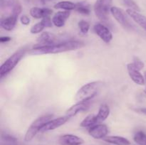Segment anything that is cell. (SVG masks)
Returning a JSON list of instances; mask_svg holds the SVG:
<instances>
[{
	"label": "cell",
	"mask_w": 146,
	"mask_h": 145,
	"mask_svg": "<svg viewBox=\"0 0 146 145\" xmlns=\"http://www.w3.org/2000/svg\"><path fill=\"white\" fill-rule=\"evenodd\" d=\"M133 64L137 68H138L139 71L142 70L144 68V63L141 61L140 58H138V57H134L133 58Z\"/></svg>",
	"instance_id": "83f0119b"
},
{
	"label": "cell",
	"mask_w": 146,
	"mask_h": 145,
	"mask_svg": "<svg viewBox=\"0 0 146 145\" xmlns=\"http://www.w3.org/2000/svg\"><path fill=\"white\" fill-rule=\"evenodd\" d=\"M108 133V128L104 124H98L91 127L88 129V134L90 136L96 139H104L107 136Z\"/></svg>",
	"instance_id": "9c48e42d"
},
{
	"label": "cell",
	"mask_w": 146,
	"mask_h": 145,
	"mask_svg": "<svg viewBox=\"0 0 146 145\" xmlns=\"http://www.w3.org/2000/svg\"><path fill=\"white\" fill-rule=\"evenodd\" d=\"M69 119V117L66 115L64 117H60L56 118V119H52L49 122H47L42 128H41L40 132H46L48 131L54 130V129H57L61 126L64 125L67 121Z\"/></svg>",
	"instance_id": "30bf717a"
},
{
	"label": "cell",
	"mask_w": 146,
	"mask_h": 145,
	"mask_svg": "<svg viewBox=\"0 0 146 145\" xmlns=\"http://www.w3.org/2000/svg\"><path fill=\"white\" fill-rule=\"evenodd\" d=\"M20 21L23 25H29L30 23V18L27 15H22L20 17Z\"/></svg>",
	"instance_id": "f1b7e54d"
},
{
	"label": "cell",
	"mask_w": 146,
	"mask_h": 145,
	"mask_svg": "<svg viewBox=\"0 0 146 145\" xmlns=\"http://www.w3.org/2000/svg\"><path fill=\"white\" fill-rule=\"evenodd\" d=\"M53 118V115L48 114V115H43L40 117L37 118L36 120L32 122L29 127L27 129V132L24 136V140L25 142H31L33 139L36 136V135L40 132L41 128L46 125L48 122L51 120Z\"/></svg>",
	"instance_id": "3957f363"
},
{
	"label": "cell",
	"mask_w": 146,
	"mask_h": 145,
	"mask_svg": "<svg viewBox=\"0 0 146 145\" xmlns=\"http://www.w3.org/2000/svg\"><path fill=\"white\" fill-rule=\"evenodd\" d=\"M71 15L70 11H57L52 17V22L55 26L61 28L66 24V20Z\"/></svg>",
	"instance_id": "5bb4252c"
},
{
	"label": "cell",
	"mask_w": 146,
	"mask_h": 145,
	"mask_svg": "<svg viewBox=\"0 0 146 145\" xmlns=\"http://www.w3.org/2000/svg\"><path fill=\"white\" fill-rule=\"evenodd\" d=\"M84 46V43L77 41H69L63 43H58L52 45L44 46H34L30 51L31 55H45V54H55L59 53L76 51Z\"/></svg>",
	"instance_id": "6da1fadb"
},
{
	"label": "cell",
	"mask_w": 146,
	"mask_h": 145,
	"mask_svg": "<svg viewBox=\"0 0 146 145\" xmlns=\"http://www.w3.org/2000/svg\"><path fill=\"white\" fill-rule=\"evenodd\" d=\"M78 28H79L80 31L83 34H88V31L90 29V24L86 21L84 20H81L78 22Z\"/></svg>",
	"instance_id": "484cf974"
},
{
	"label": "cell",
	"mask_w": 146,
	"mask_h": 145,
	"mask_svg": "<svg viewBox=\"0 0 146 145\" xmlns=\"http://www.w3.org/2000/svg\"><path fill=\"white\" fill-rule=\"evenodd\" d=\"M58 143L61 145H81L84 143V140L76 135L67 134L60 136Z\"/></svg>",
	"instance_id": "8fae6325"
},
{
	"label": "cell",
	"mask_w": 146,
	"mask_h": 145,
	"mask_svg": "<svg viewBox=\"0 0 146 145\" xmlns=\"http://www.w3.org/2000/svg\"><path fill=\"white\" fill-rule=\"evenodd\" d=\"M26 53V50L21 49L16 51L14 53H13L9 58L6 60L5 62L1 65L0 68V77L1 78L9 73L16 66L17 64L19 63L24 56Z\"/></svg>",
	"instance_id": "277c9868"
},
{
	"label": "cell",
	"mask_w": 146,
	"mask_h": 145,
	"mask_svg": "<svg viewBox=\"0 0 146 145\" xmlns=\"http://www.w3.org/2000/svg\"><path fill=\"white\" fill-rule=\"evenodd\" d=\"M11 38L9 36H1L0 38V41L1 43H5V42H8V41H11Z\"/></svg>",
	"instance_id": "f546056e"
},
{
	"label": "cell",
	"mask_w": 146,
	"mask_h": 145,
	"mask_svg": "<svg viewBox=\"0 0 146 145\" xmlns=\"http://www.w3.org/2000/svg\"><path fill=\"white\" fill-rule=\"evenodd\" d=\"M53 11L48 8H39V7H32L30 9L29 14L34 18H44L49 17L52 14Z\"/></svg>",
	"instance_id": "ac0fdd59"
},
{
	"label": "cell",
	"mask_w": 146,
	"mask_h": 145,
	"mask_svg": "<svg viewBox=\"0 0 146 145\" xmlns=\"http://www.w3.org/2000/svg\"><path fill=\"white\" fill-rule=\"evenodd\" d=\"M133 140L138 145H146V134L142 130L138 131L134 134Z\"/></svg>",
	"instance_id": "d4e9b609"
},
{
	"label": "cell",
	"mask_w": 146,
	"mask_h": 145,
	"mask_svg": "<svg viewBox=\"0 0 146 145\" xmlns=\"http://www.w3.org/2000/svg\"><path fill=\"white\" fill-rule=\"evenodd\" d=\"M94 32L106 44H110L113 40V34L109 28L104 24L98 23L94 27Z\"/></svg>",
	"instance_id": "52a82bcc"
},
{
	"label": "cell",
	"mask_w": 146,
	"mask_h": 145,
	"mask_svg": "<svg viewBox=\"0 0 146 145\" xmlns=\"http://www.w3.org/2000/svg\"><path fill=\"white\" fill-rule=\"evenodd\" d=\"M56 37L54 34L49 32H43L37 38L38 44L35 46H44V45H52L56 44Z\"/></svg>",
	"instance_id": "9a60e30c"
},
{
	"label": "cell",
	"mask_w": 146,
	"mask_h": 145,
	"mask_svg": "<svg viewBox=\"0 0 146 145\" xmlns=\"http://www.w3.org/2000/svg\"><path fill=\"white\" fill-rule=\"evenodd\" d=\"M54 25L52 22V19L50 18V17H46V18H42L40 22L34 24L30 29V32L32 34H39L45 28H49Z\"/></svg>",
	"instance_id": "2e32d148"
},
{
	"label": "cell",
	"mask_w": 146,
	"mask_h": 145,
	"mask_svg": "<svg viewBox=\"0 0 146 145\" xmlns=\"http://www.w3.org/2000/svg\"><path fill=\"white\" fill-rule=\"evenodd\" d=\"M54 8L56 9H63L65 11H71L75 9L76 4L69 1H59L54 5Z\"/></svg>",
	"instance_id": "7402d4cb"
},
{
	"label": "cell",
	"mask_w": 146,
	"mask_h": 145,
	"mask_svg": "<svg viewBox=\"0 0 146 145\" xmlns=\"http://www.w3.org/2000/svg\"><path fill=\"white\" fill-rule=\"evenodd\" d=\"M110 115V108L106 104H103L101 105L98 109V114L96 115V124H101Z\"/></svg>",
	"instance_id": "d6986e66"
},
{
	"label": "cell",
	"mask_w": 146,
	"mask_h": 145,
	"mask_svg": "<svg viewBox=\"0 0 146 145\" xmlns=\"http://www.w3.org/2000/svg\"><path fill=\"white\" fill-rule=\"evenodd\" d=\"M141 113L144 114V115H146V107H143V108H140V109H138Z\"/></svg>",
	"instance_id": "4dcf8cb0"
},
{
	"label": "cell",
	"mask_w": 146,
	"mask_h": 145,
	"mask_svg": "<svg viewBox=\"0 0 146 145\" xmlns=\"http://www.w3.org/2000/svg\"><path fill=\"white\" fill-rule=\"evenodd\" d=\"M113 0H96L94 7V13L101 21H107L112 8Z\"/></svg>",
	"instance_id": "5b68a950"
},
{
	"label": "cell",
	"mask_w": 146,
	"mask_h": 145,
	"mask_svg": "<svg viewBox=\"0 0 146 145\" xmlns=\"http://www.w3.org/2000/svg\"><path fill=\"white\" fill-rule=\"evenodd\" d=\"M102 84L101 81H94L86 84L76 92L75 100L77 102L91 101L97 95Z\"/></svg>",
	"instance_id": "7a4b0ae2"
},
{
	"label": "cell",
	"mask_w": 146,
	"mask_h": 145,
	"mask_svg": "<svg viewBox=\"0 0 146 145\" xmlns=\"http://www.w3.org/2000/svg\"><path fill=\"white\" fill-rule=\"evenodd\" d=\"M18 17L19 16L13 14L9 16H1V21H0V26H1V28H4L6 31H11L15 27Z\"/></svg>",
	"instance_id": "4fadbf2b"
},
{
	"label": "cell",
	"mask_w": 146,
	"mask_h": 145,
	"mask_svg": "<svg viewBox=\"0 0 146 145\" xmlns=\"http://www.w3.org/2000/svg\"><path fill=\"white\" fill-rule=\"evenodd\" d=\"M105 142L114 145H131V143L128 139L120 136H107L104 139Z\"/></svg>",
	"instance_id": "ffe728a7"
},
{
	"label": "cell",
	"mask_w": 146,
	"mask_h": 145,
	"mask_svg": "<svg viewBox=\"0 0 146 145\" xmlns=\"http://www.w3.org/2000/svg\"><path fill=\"white\" fill-rule=\"evenodd\" d=\"M90 101L88 102H78L75 105H72L66 112V115L69 118L76 116L79 112H85L89 108Z\"/></svg>",
	"instance_id": "7c38bea8"
},
{
	"label": "cell",
	"mask_w": 146,
	"mask_h": 145,
	"mask_svg": "<svg viewBox=\"0 0 146 145\" xmlns=\"http://www.w3.org/2000/svg\"><path fill=\"white\" fill-rule=\"evenodd\" d=\"M126 68L130 78L135 84L139 85H145V78L139 70L134 65L133 63L127 64Z\"/></svg>",
	"instance_id": "ba28073f"
},
{
	"label": "cell",
	"mask_w": 146,
	"mask_h": 145,
	"mask_svg": "<svg viewBox=\"0 0 146 145\" xmlns=\"http://www.w3.org/2000/svg\"><path fill=\"white\" fill-rule=\"evenodd\" d=\"M97 125L96 121V115H89L86 117L84 120L81 122L80 126L81 127H91L94 125Z\"/></svg>",
	"instance_id": "603a6c76"
},
{
	"label": "cell",
	"mask_w": 146,
	"mask_h": 145,
	"mask_svg": "<svg viewBox=\"0 0 146 145\" xmlns=\"http://www.w3.org/2000/svg\"><path fill=\"white\" fill-rule=\"evenodd\" d=\"M17 0H0V9L1 12H9L12 14L14 7L17 4ZM8 15V16H9Z\"/></svg>",
	"instance_id": "44dd1931"
},
{
	"label": "cell",
	"mask_w": 146,
	"mask_h": 145,
	"mask_svg": "<svg viewBox=\"0 0 146 145\" xmlns=\"http://www.w3.org/2000/svg\"><path fill=\"white\" fill-rule=\"evenodd\" d=\"M111 14L123 28L130 30H133L135 28V26L133 25L129 18L125 15V13L121 9L117 7H112L111 9Z\"/></svg>",
	"instance_id": "8992f818"
},
{
	"label": "cell",
	"mask_w": 146,
	"mask_h": 145,
	"mask_svg": "<svg viewBox=\"0 0 146 145\" xmlns=\"http://www.w3.org/2000/svg\"><path fill=\"white\" fill-rule=\"evenodd\" d=\"M122 1H123V3L126 7H128L130 9L134 10V11H141L139 7L138 6V4H137L133 0H122Z\"/></svg>",
	"instance_id": "4316f807"
},
{
	"label": "cell",
	"mask_w": 146,
	"mask_h": 145,
	"mask_svg": "<svg viewBox=\"0 0 146 145\" xmlns=\"http://www.w3.org/2000/svg\"><path fill=\"white\" fill-rule=\"evenodd\" d=\"M76 11L84 15H88L91 12L89 4L86 2H78L76 4Z\"/></svg>",
	"instance_id": "cb8c5ba5"
},
{
	"label": "cell",
	"mask_w": 146,
	"mask_h": 145,
	"mask_svg": "<svg viewBox=\"0 0 146 145\" xmlns=\"http://www.w3.org/2000/svg\"><path fill=\"white\" fill-rule=\"evenodd\" d=\"M126 14L138 24L141 27H142L144 30L146 31V16L143 14H140L139 11H134V10L128 9L126 10Z\"/></svg>",
	"instance_id": "e0dca14e"
}]
</instances>
